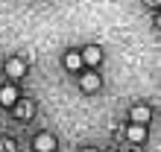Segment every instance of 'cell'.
Listing matches in <instances>:
<instances>
[{
    "instance_id": "obj_2",
    "label": "cell",
    "mask_w": 161,
    "mask_h": 152,
    "mask_svg": "<svg viewBox=\"0 0 161 152\" xmlns=\"http://www.w3.org/2000/svg\"><path fill=\"white\" fill-rule=\"evenodd\" d=\"M56 149V138L53 135H38L35 138V152H53Z\"/></svg>"
},
{
    "instance_id": "obj_3",
    "label": "cell",
    "mask_w": 161,
    "mask_h": 152,
    "mask_svg": "<svg viewBox=\"0 0 161 152\" xmlns=\"http://www.w3.org/2000/svg\"><path fill=\"white\" fill-rule=\"evenodd\" d=\"M6 73L15 76V79H21V76L26 73V64H24L21 59H9V62H6Z\"/></svg>"
},
{
    "instance_id": "obj_5",
    "label": "cell",
    "mask_w": 161,
    "mask_h": 152,
    "mask_svg": "<svg viewBox=\"0 0 161 152\" xmlns=\"http://www.w3.org/2000/svg\"><path fill=\"white\" fill-rule=\"evenodd\" d=\"M15 100H18V91L12 88V85H3V88H0V106H15Z\"/></svg>"
},
{
    "instance_id": "obj_9",
    "label": "cell",
    "mask_w": 161,
    "mask_h": 152,
    "mask_svg": "<svg viewBox=\"0 0 161 152\" xmlns=\"http://www.w3.org/2000/svg\"><path fill=\"white\" fill-rule=\"evenodd\" d=\"M0 152H15V144L12 140H0Z\"/></svg>"
},
{
    "instance_id": "obj_7",
    "label": "cell",
    "mask_w": 161,
    "mask_h": 152,
    "mask_svg": "<svg viewBox=\"0 0 161 152\" xmlns=\"http://www.w3.org/2000/svg\"><path fill=\"white\" fill-rule=\"evenodd\" d=\"M147 120H149V108L147 106H135L132 108V123H144L147 126Z\"/></svg>"
},
{
    "instance_id": "obj_1",
    "label": "cell",
    "mask_w": 161,
    "mask_h": 152,
    "mask_svg": "<svg viewBox=\"0 0 161 152\" xmlns=\"http://www.w3.org/2000/svg\"><path fill=\"white\" fill-rule=\"evenodd\" d=\"M82 59H85V64H94V68H97V64L103 62V50H100V47H85V50H82Z\"/></svg>"
},
{
    "instance_id": "obj_4",
    "label": "cell",
    "mask_w": 161,
    "mask_h": 152,
    "mask_svg": "<svg viewBox=\"0 0 161 152\" xmlns=\"http://www.w3.org/2000/svg\"><path fill=\"white\" fill-rule=\"evenodd\" d=\"M126 135H129V140H132V144H141V140L147 138V126H144V123H132Z\"/></svg>"
},
{
    "instance_id": "obj_10",
    "label": "cell",
    "mask_w": 161,
    "mask_h": 152,
    "mask_svg": "<svg viewBox=\"0 0 161 152\" xmlns=\"http://www.w3.org/2000/svg\"><path fill=\"white\" fill-rule=\"evenodd\" d=\"M155 24H158V26H161V12H158V18H155Z\"/></svg>"
},
{
    "instance_id": "obj_6",
    "label": "cell",
    "mask_w": 161,
    "mask_h": 152,
    "mask_svg": "<svg viewBox=\"0 0 161 152\" xmlns=\"http://www.w3.org/2000/svg\"><path fill=\"white\" fill-rule=\"evenodd\" d=\"M82 64H85L82 53H68V56H64V68H68V70H79Z\"/></svg>"
},
{
    "instance_id": "obj_8",
    "label": "cell",
    "mask_w": 161,
    "mask_h": 152,
    "mask_svg": "<svg viewBox=\"0 0 161 152\" xmlns=\"http://www.w3.org/2000/svg\"><path fill=\"white\" fill-rule=\"evenodd\" d=\"M82 88H85V91H97V88H100V76H97V73L82 76Z\"/></svg>"
}]
</instances>
